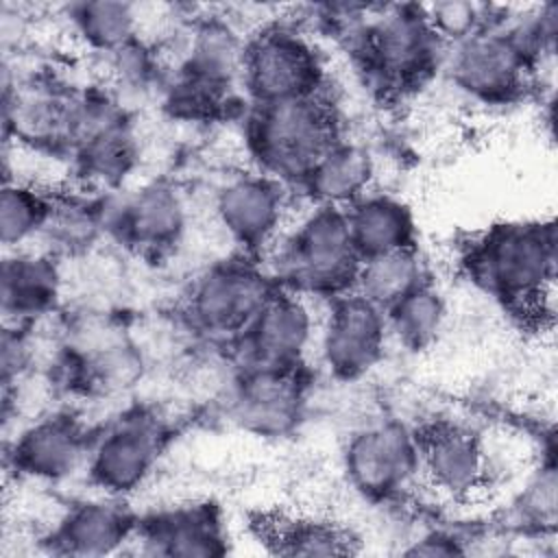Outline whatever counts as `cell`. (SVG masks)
<instances>
[{
    "label": "cell",
    "instance_id": "4",
    "mask_svg": "<svg viewBox=\"0 0 558 558\" xmlns=\"http://www.w3.org/2000/svg\"><path fill=\"white\" fill-rule=\"evenodd\" d=\"M248 89L264 105L314 96L320 68L314 50L294 33L268 31L244 52Z\"/></svg>",
    "mask_w": 558,
    "mask_h": 558
},
{
    "label": "cell",
    "instance_id": "27",
    "mask_svg": "<svg viewBox=\"0 0 558 558\" xmlns=\"http://www.w3.org/2000/svg\"><path fill=\"white\" fill-rule=\"evenodd\" d=\"M425 17L436 35L466 39L475 33V24L480 22V7L469 2H440L432 4Z\"/></svg>",
    "mask_w": 558,
    "mask_h": 558
},
{
    "label": "cell",
    "instance_id": "5",
    "mask_svg": "<svg viewBox=\"0 0 558 558\" xmlns=\"http://www.w3.org/2000/svg\"><path fill=\"white\" fill-rule=\"evenodd\" d=\"M418 466V445L399 423L362 429L344 451V469L351 484L373 499L397 495Z\"/></svg>",
    "mask_w": 558,
    "mask_h": 558
},
{
    "label": "cell",
    "instance_id": "8",
    "mask_svg": "<svg viewBox=\"0 0 558 558\" xmlns=\"http://www.w3.org/2000/svg\"><path fill=\"white\" fill-rule=\"evenodd\" d=\"M436 39L438 35L425 13L392 9L368 28V61L388 81L405 83L418 78L429 68Z\"/></svg>",
    "mask_w": 558,
    "mask_h": 558
},
{
    "label": "cell",
    "instance_id": "23",
    "mask_svg": "<svg viewBox=\"0 0 558 558\" xmlns=\"http://www.w3.org/2000/svg\"><path fill=\"white\" fill-rule=\"evenodd\" d=\"M266 538L279 554L329 556L351 551L342 530L314 519H281L266 525Z\"/></svg>",
    "mask_w": 558,
    "mask_h": 558
},
{
    "label": "cell",
    "instance_id": "9",
    "mask_svg": "<svg viewBox=\"0 0 558 558\" xmlns=\"http://www.w3.org/2000/svg\"><path fill=\"white\" fill-rule=\"evenodd\" d=\"M384 316L379 305L360 296L340 299L323 333V357L338 377H357L368 371L384 344Z\"/></svg>",
    "mask_w": 558,
    "mask_h": 558
},
{
    "label": "cell",
    "instance_id": "7",
    "mask_svg": "<svg viewBox=\"0 0 558 558\" xmlns=\"http://www.w3.org/2000/svg\"><path fill=\"white\" fill-rule=\"evenodd\" d=\"M161 447V427L148 414H129L113 423L92 451L89 469L94 482L109 493L137 488Z\"/></svg>",
    "mask_w": 558,
    "mask_h": 558
},
{
    "label": "cell",
    "instance_id": "19",
    "mask_svg": "<svg viewBox=\"0 0 558 558\" xmlns=\"http://www.w3.org/2000/svg\"><path fill=\"white\" fill-rule=\"evenodd\" d=\"M185 225L181 198L163 185L137 192L122 211V231L133 244L148 248L177 242Z\"/></svg>",
    "mask_w": 558,
    "mask_h": 558
},
{
    "label": "cell",
    "instance_id": "25",
    "mask_svg": "<svg viewBox=\"0 0 558 558\" xmlns=\"http://www.w3.org/2000/svg\"><path fill=\"white\" fill-rule=\"evenodd\" d=\"M78 35L98 50H120L137 31L135 7L122 2H87L74 11Z\"/></svg>",
    "mask_w": 558,
    "mask_h": 558
},
{
    "label": "cell",
    "instance_id": "17",
    "mask_svg": "<svg viewBox=\"0 0 558 558\" xmlns=\"http://www.w3.org/2000/svg\"><path fill=\"white\" fill-rule=\"evenodd\" d=\"M349 233L357 255L375 257L388 251L410 246V209L390 196L360 198L347 214Z\"/></svg>",
    "mask_w": 558,
    "mask_h": 558
},
{
    "label": "cell",
    "instance_id": "26",
    "mask_svg": "<svg viewBox=\"0 0 558 558\" xmlns=\"http://www.w3.org/2000/svg\"><path fill=\"white\" fill-rule=\"evenodd\" d=\"M50 218L48 205L44 198L26 185H4L2 203H0V227L2 242L7 246L22 244L31 235H35L41 227H46Z\"/></svg>",
    "mask_w": 558,
    "mask_h": 558
},
{
    "label": "cell",
    "instance_id": "24",
    "mask_svg": "<svg viewBox=\"0 0 558 558\" xmlns=\"http://www.w3.org/2000/svg\"><path fill=\"white\" fill-rule=\"evenodd\" d=\"M392 329L399 340L410 349L427 347L442 327L445 305L438 292L427 286H418L397 303L390 305Z\"/></svg>",
    "mask_w": 558,
    "mask_h": 558
},
{
    "label": "cell",
    "instance_id": "18",
    "mask_svg": "<svg viewBox=\"0 0 558 558\" xmlns=\"http://www.w3.org/2000/svg\"><path fill=\"white\" fill-rule=\"evenodd\" d=\"M126 514L109 504H83L65 514L57 527V545L72 556H102L129 536Z\"/></svg>",
    "mask_w": 558,
    "mask_h": 558
},
{
    "label": "cell",
    "instance_id": "14",
    "mask_svg": "<svg viewBox=\"0 0 558 558\" xmlns=\"http://www.w3.org/2000/svg\"><path fill=\"white\" fill-rule=\"evenodd\" d=\"M281 190L270 179L244 177L229 183L216 203L220 225L242 244L257 246L281 225Z\"/></svg>",
    "mask_w": 558,
    "mask_h": 558
},
{
    "label": "cell",
    "instance_id": "1",
    "mask_svg": "<svg viewBox=\"0 0 558 558\" xmlns=\"http://www.w3.org/2000/svg\"><path fill=\"white\" fill-rule=\"evenodd\" d=\"M554 229L506 225L493 229L473 251V277L493 294L530 307L554 310Z\"/></svg>",
    "mask_w": 558,
    "mask_h": 558
},
{
    "label": "cell",
    "instance_id": "2",
    "mask_svg": "<svg viewBox=\"0 0 558 558\" xmlns=\"http://www.w3.org/2000/svg\"><path fill=\"white\" fill-rule=\"evenodd\" d=\"M257 159L277 177L307 179L331 144V116L314 96L264 105L251 124Z\"/></svg>",
    "mask_w": 558,
    "mask_h": 558
},
{
    "label": "cell",
    "instance_id": "28",
    "mask_svg": "<svg viewBox=\"0 0 558 558\" xmlns=\"http://www.w3.org/2000/svg\"><path fill=\"white\" fill-rule=\"evenodd\" d=\"M521 506L532 519L554 521L556 517V477L551 469H545L536 480L530 482L527 490L521 497Z\"/></svg>",
    "mask_w": 558,
    "mask_h": 558
},
{
    "label": "cell",
    "instance_id": "16",
    "mask_svg": "<svg viewBox=\"0 0 558 558\" xmlns=\"http://www.w3.org/2000/svg\"><path fill=\"white\" fill-rule=\"evenodd\" d=\"M81 460L83 436L65 416H50L31 425L15 442V466L35 477H65Z\"/></svg>",
    "mask_w": 558,
    "mask_h": 558
},
{
    "label": "cell",
    "instance_id": "15",
    "mask_svg": "<svg viewBox=\"0 0 558 558\" xmlns=\"http://www.w3.org/2000/svg\"><path fill=\"white\" fill-rule=\"evenodd\" d=\"M142 551L159 556H216L225 551L218 517L209 506H181L142 527Z\"/></svg>",
    "mask_w": 558,
    "mask_h": 558
},
{
    "label": "cell",
    "instance_id": "11",
    "mask_svg": "<svg viewBox=\"0 0 558 558\" xmlns=\"http://www.w3.org/2000/svg\"><path fill=\"white\" fill-rule=\"evenodd\" d=\"M418 458L432 484L451 497L471 495L488 473L480 438L456 425L429 429L418 445Z\"/></svg>",
    "mask_w": 558,
    "mask_h": 558
},
{
    "label": "cell",
    "instance_id": "10",
    "mask_svg": "<svg viewBox=\"0 0 558 558\" xmlns=\"http://www.w3.org/2000/svg\"><path fill=\"white\" fill-rule=\"evenodd\" d=\"M525 50L504 33H473L453 57V76L473 96L501 98L521 83Z\"/></svg>",
    "mask_w": 558,
    "mask_h": 558
},
{
    "label": "cell",
    "instance_id": "6",
    "mask_svg": "<svg viewBox=\"0 0 558 558\" xmlns=\"http://www.w3.org/2000/svg\"><path fill=\"white\" fill-rule=\"evenodd\" d=\"M270 299L266 279L251 266L227 264L207 272L192 290L190 314L211 333L246 329Z\"/></svg>",
    "mask_w": 558,
    "mask_h": 558
},
{
    "label": "cell",
    "instance_id": "12",
    "mask_svg": "<svg viewBox=\"0 0 558 558\" xmlns=\"http://www.w3.org/2000/svg\"><path fill=\"white\" fill-rule=\"evenodd\" d=\"M312 338V316L294 296H270L246 325V351L259 368H288Z\"/></svg>",
    "mask_w": 558,
    "mask_h": 558
},
{
    "label": "cell",
    "instance_id": "21",
    "mask_svg": "<svg viewBox=\"0 0 558 558\" xmlns=\"http://www.w3.org/2000/svg\"><path fill=\"white\" fill-rule=\"evenodd\" d=\"M371 179V159L366 150L351 144L331 146L307 174L312 194L329 207L360 198Z\"/></svg>",
    "mask_w": 558,
    "mask_h": 558
},
{
    "label": "cell",
    "instance_id": "20",
    "mask_svg": "<svg viewBox=\"0 0 558 558\" xmlns=\"http://www.w3.org/2000/svg\"><path fill=\"white\" fill-rule=\"evenodd\" d=\"M59 290L54 266L35 255H15L2 266V307L7 316H33L46 310Z\"/></svg>",
    "mask_w": 558,
    "mask_h": 558
},
{
    "label": "cell",
    "instance_id": "22",
    "mask_svg": "<svg viewBox=\"0 0 558 558\" xmlns=\"http://www.w3.org/2000/svg\"><path fill=\"white\" fill-rule=\"evenodd\" d=\"M357 283L362 296L375 305H392L408 292L421 286V264L410 246L366 257L357 268Z\"/></svg>",
    "mask_w": 558,
    "mask_h": 558
},
{
    "label": "cell",
    "instance_id": "13",
    "mask_svg": "<svg viewBox=\"0 0 558 558\" xmlns=\"http://www.w3.org/2000/svg\"><path fill=\"white\" fill-rule=\"evenodd\" d=\"M299 401V386L286 368H259L238 386L231 414L253 434L279 436L294 425Z\"/></svg>",
    "mask_w": 558,
    "mask_h": 558
},
{
    "label": "cell",
    "instance_id": "3",
    "mask_svg": "<svg viewBox=\"0 0 558 558\" xmlns=\"http://www.w3.org/2000/svg\"><path fill=\"white\" fill-rule=\"evenodd\" d=\"M347 214L323 205L307 216L281 251L283 275L303 290L331 292L357 277Z\"/></svg>",
    "mask_w": 558,
    "mask_h": 558
}]
</instances>
